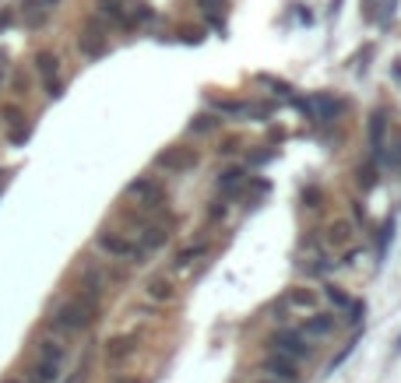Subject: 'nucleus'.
<instances>
[{
  "label": "nucleus",
  "mask_w": 401,
  "mask_h": 383,
  "mask_svg": "<svg viewBox=\"0 0 401 383\" xmlns=\"http://www.w3.org/2000/svg\"><path fill=\"white\" fill-rule=\"evenodd\" d=\"M352 236H356L352 222H331V229H327V236H324V246H327V250L349 246V243H352Z\"/></svg>",
  "instance_id": "14"
},
{
  "label": "nucleus",
  "mask_w": 401,
  "mask_h": 383,
  "mask_svg": "<svg viewBox=\"0 0 401 383\" xmlns=\"http://www.w3.org/2000/svg\"><path fill=\"white\" fill-rule=\"evenodd\" d=\"M271 352L293 359V362H303V359L313 355V345H310V338H303V334L296 331V327H285V331H275V334H271Z\"/></svg>",
  "instance_id": "2"
},
{
  "label": "nucleus",
  "mask_w": 401,
  "mask_h": 383,
  "mask_svg": "<svg viewBox=\"0 0 401 383\" xmlns=\"http://www.w3.org/2000/svg\"><path fill=\"white\" fill-rule=\"evenodd\" d=\"M127 197H131V201H138L145 211H155V207H162L165 190H162V183H158V180H152V176H138V180L127 187Z\"/></svg>",
  "instance_id": "4"
},
{
  "label": "nucleus",
  "mask_w": 401,
  "mask_h": 383,
  "mask_svg": "<svg viewBox=\"0 0 401 383\" xmlns=\"http://www.w3.org/2000/svg\"><path fill=\"white\" fill-rule=\"evenodd\" d=\"M35 67H39V74L46 78V85L56 78V71H60V60H56L53 57V53H39V57H35Z\"/></svg>",
  "instance_id": "22"
},
{
  "label": "nucleus",
  "mask_w": 401,
  "mask_h": 383,
  "mask_svg": "<svg viewBox=\"0 0 401 383\" xmlns=\"http://www.w3.org/2000/svg\"><path fill=\"white\" fill-rule=\"evenodd\" d=\"M165 239H169V229H165V225L145 222L141 232H138V250H141V253H155L158 246H165Z\"/></svg>",
  "instance_id": "12"
},
{
  "label": "nucleus",
  "mask_w": 401,
  "mask_h": 383,
  "mask_svg": "<svg viewBox=\"0 0 401 383\" xmlns=\"http://www.w3.org/2000/svg\"><path fill=\"white\" fill-rule=\"evenodd\" d=\"M257 81H261V85H268V88H275L278 95H293V88H289V85H285V81H278V78H271V74H261Z\"/></svg>",
  "instance_id": "26"
},
{
  "label": "nucleus",
  "mask_w": 401,
  "mask_h": 383,
  "mask_svg": "<svg viewBox=\"0 0 401 383\" xmlns=\"http://www.w3.org/2000/svg\"><path fill=\"white\" fill-rule=\"evenodd\" d=\"M78 49L85 53V57H102V53L109 49V35H106L99 25H88V28L78 35Z\"/></svg>",
  "instance_id": "10"
},
{
  "label": "nucleus",
  "mask_w": 401,
  "mask_h": 383,
  "mask_svg": "<svg viewBox=\"0 0 401 383\" xmlns=\"http://www.w3.org/2000/svg\"><path fill=\"white\" fill-rule=\"evenodd\" d=\"M264 369L271 373V380L275 383H300V362H293V359H285V355H268L264 359Z\"/></svg>",
  "instance_id": "7"
},
{
  "label": "nucleus",
  "mask_w": 401,
  "mask_h": 383,
  "mask_svg": "<svg viewBox=\"0 0 401 383\" xmlns=\"http://www.w3.org/2000/svg\"><path fill=\"white\" fill-rule=\"evenodd\" d=\"M398 352H401V338H398Z\"/></svg>",
  "instance_id": "32"
},
{
  "label": "nucleus",
  "mask_w": 401,
  "mask_h": 383,
  "mask_svg": "<svg viewBox=\"0 0 401 383\" xmlns=\"http://www.w3.org/2000/svg\"><path fill=\"white\" fill-rule=\"evenodd\" d=\"M145 296H148L152 303H169V299L177 296V285L169 282L165 275H155V278H148V282H145Z\"/></svg>",
  "instance_id": "13"
},
{
  "label": "nucleus",
  "mask_w": 401,
  "mask_h": 383,
  "mask_svg": "<svg viewBox=\"0 0 401 383\" xmlns=\"http://www.w3.org/2000/svg\"><path fill=\"white\" fill-rule=\"evenodd\" d=\"M201 257H208V243H190V246H183V250L177 253L173 267H177V271H187V267H194Z\"/></svg>",
  "instance_id": "15"
},
{
  "label": "nucleus",
  "mask_w": 401,
  "mask_h": 383,
  "mask_svg": "<svg viewBox=\"0 0 401 383\" xmlns=\"http://www.w3.org/2000/svg\"><path fill=\"white\" fill-rule=\"evenodd\" d=\"M95 320V296H78V299H67L56 306L53 313V323H56V331H85V327Z\"/></svg>",
  "instance_id": "1"
},
{
  "label": "nucleus",
  "mask_w": 401,
  "mask_h": 383,
  "mask_svg": "<svg viewBox=\"0 0 401 383\" xmlns=\"http://www.w3.org/2000/svg\"><path fill=\"white\" fill-rule=\"evenodd\" d=\"M218 124H222V120H218L215 113H201V117L190 120V130H194V134H211V130H218Z\"/></svg>",
  "instance_id": "23"
},
{
  "label": "nucleus",
  "mask_w": 401,
  "mask_h": 383,
  "mask_svg": "<svg viewBox=\"0 0 401 383\" xmlns=\"http://www.w3.org/2000/svg\"><path fill=\"white\" fill-rule=\"evenodd\" d=\"M394 8H398V0H380V11H377V22L387 25L394 18Z\"/></svg>",
  "instance_id": "27"
},
{
  "label": "nucleus",
  "mask_w": 401,
  "mask_h": 383,
  "mask_svg": "<svg viewBox=\"0 0 401 383\" xmlns=\"http://www.w3.org/2000/svg\"><path fill=\"white\" fill-rule=\"evenodd\" d=\"M313 109H317L320 120H334L341 109H345V102H341V99H331V95H317V99H313Z\"/></svg>",
  "instance_id": "19"
},
{
  "label": "nucleus",
  "mask_w": 401,
  "mask_h": 383,
  "mask_svg": "<svg viewBox=\"0 0 401 383\" xmlns=\"http://www.w3.org/2000/svg\"><path fill=\"white\" fill-rule=\"evenodd\" d=\"M225 214H229V204H225V197H222V201H215V204L208 207V222H222Z\"/></svg>",
  "instance_id": "28"
},
{
  "label": "nucleus",
  "mask_w": 401,
  "mask_h": 383,
  "mask_svg": "<svg viewBox=\"0 0 401 383\" xmlns=\"http://www.w3.org/2000/svg\"><path fill=\"white\" fill-rule=\"evenodd\" d=\"M370 148L377 158L387 162V113H380V109L370 113Z\"/></svg>",
  "instance_id": "9"
},
{
  "label": "nucleus",
  "mask_w": 401,
  "mask_h": 383,
  "mask_svg": "<svg viewBox=\"0 0 401 383\" xmlns=\"http://www.w3.org/2000/svg\"><path fill=\"white\" fill-rule=\"evenodd\" d=\"M131 352H134V338H131V334H124V338H113V341L106 345V359H109V362H124Z\"/></svg>",
  "instance_id": "18"
},
{
  "label": "nucleus",
  "mask_w": 401,
  "mask_h": 383,
  "mask_svg": "<svg viewBox=\"0 0 401 383\" xmlns=\"http://www.w3.org/2000/svg\"><path fill=\"white\" fill-rule=\"evenodd\" d=\"M99 15L109 18V22H117V25H131V15H127V8L120 4V0H99Z\"/></svg>",
  "instance_id": "17"
},
{
  "label": "nucleus",
  "mask_w": 401,
  "mask_h": 383,
  "mask_svg": "<svg viewBox=\"0 0 401 383\" xmlns=\"http://www.w3.org/2000/svg\"><path fill=\"white\" fill-rule=\"evenodd\" d=\"M334 327H338L334 313L320 309V313H310V316L303 320V327H296V331H300L303 338H327V334H334Z\"/></svg>",
  "instance_id": "8"
},
{
  "label": "nucleus",
  "mask_w": 401,
  "mask_h": 383,
  "mask_svg": "<svg viewBox=\"0 0 401 383\" xmlns=\"http://www.w3.org/2000/svg\"><path fill=\"white\" fill-rule=\"evenodd\" d=\"M324 292H327V299H331L334 306H345V309L352 306V296H349V292H341L338 285H324Z\"/></svg>",
  "instance_id": "25"
},
{
  "label": "nucleus",
  "mask_w": 401,
  "mask_h": 383,
  "mask_svg": "<svg viewBox=\"0 0 401 383\" xmlns=\"http://www.w3.org/2000/svg\"><path fill=\"white\" fill-rule=\"evenodd\" d=\"M4 383H25V380H4Z\"/></svg>",
  "instance_id": "31"
},
{
  "label": "nucleus",
  "mask_w": 401,
  "mask_h": 383,
  "mask_svg": "<svg viewBox=\"0 0 401 383\" xmlns=\"http://www.w3.org/2000/svg\"><path fill=\"white\" fill-rule=\"evenodd\" d=\"M247 187H250V173H247L243 166H233V169H225V173L218 176V190H222L225 197H240Z\"/></svg>",
  "instance_id": "11"
},
{
  "label": "nucleus",
  "mask_w": 401,
  "mask_h": 383,
  "mask_svg": "<svg viewBox=\"0 0 401 383\" xmlns=\"http://www.w3.org/2000/svg\"><path fill=\"white\" fill-rule=\"evenodd\" d=\"M117 383H138V380H117Z\"/></svg>",
  "instance_id": "30"
},
{
  "label": "nucleus",
  "mask_w": 401,
  "mask_h": 383,
  "mask_svg": "<svg viewBox=\"0 0 401 383\" xmlns=\"http://www.w3.org/2000/svg\"><path fill=\"white\" fill-rule=\"evenodd\" d=\"M56 376H60V366L56 362H46V359H39L35 366H32V383H56Z\"/></svg>",
  "instance_id": "20"
},
{
  "label": "nucleus",
  "mask_w": 401,
  "mask_h": 383,
  "mask_svg": "<svg viewBox=\"0 0 401 383\" xmlns=\"http://www.w3.org/2000/svg\"><path fill=\"white\" fill-rule=\"evenodd\" d=\"M64 345L60 341H53V338H46V341H39V359H46V362H56V366H60L64 362Z\"/></svg>",
  "instance_id": "21"
},
{
  "label": "nucleus",
  "mask_w": 401,
  "mask_h": 383,
  "mask_svg": "<svg viewBox=\"0 0 401 383\" xmlns=\"http://www.w3.org/2000/svg\"><path fill=\"white\" fill-rule=\"evenodd\" d=\"M394 78H398V81H401V64H394Z\"/></svg>",
  "instance_id": "29"
},
{
  "label": "nucleus",
  "mask_w": 401,
  "mask_h": 383,
  "mask_svg": "<svg viewBox=\"0 0 401 383\" xmlns=\"http://www.w3.org/2000/svg\"><path fill=\"white\" fill-rule=\"evenodd\" d=\"M317 306H320V296H317L313 289L296 285V289H289V292L281 296V303L275 306V313H281V309H293V313H317Z\"/></svg>",
  "instance_id": "6"
},
{
  "label": "nucleus",
  "mask_w": 401,
  "mask_h": 383,
  "mask_svg": "<svg viewBox=\"0 0 401 383\" xmlns=\"http://www.w3.org/2000/svg\"><path fill=\"white\" fill-rule=\"evenodd\" d=\"M53 4H56V0H32V4L25 8V25H28V28H39V25L49 18Z\"/></svg>",
  "instance_id": "16"
},
{
  "label": "nucleus",
  "mask_w": 401,
  "mask_h": 383,
  "mask_svg": "<svg viewBox=\"0 0 401 383\" xmlns=\"http://www.w3.org/2000/svg\"><path fill=\"white\" fill-rule=\"evenodd\" d=\"M155 166L165 169V173H187L197 166V151L194 148H183V144H173V148H165L155 155Z\"/></svg>",
  "instance_id": "5"
},
{
  "label": "nucleus",
  "mask_w": 401,
  "mask_h": 383,
  "mask_svg": "<svg viewBox=\"0 0 401 383\" xmlns=\"http://www.w3.org/2000/svg\"><path fill=\"white\" fill-rule=\"evenodd\" d=\"M95 243H99V250L109 253V257H127V260H138V264H141V257H145V253L138 250V243H134L131 236H124V232H109V229H106V232L95 236Z\"/></svg>",
  "instance_id": "3"
},
{
  "label": "nucleus",
  "mask_w": 401,
  "mask_h": 383,
  "mask_svg": "<svg viewBox=\"0 0 401 383\" xmlns=\"http://www.w3.org/2000/svg\"><path fill=\"white\" fill-rule=\"evenodd\" d=\"M310 260H313V264H306L310 275H331V271H334V264H331V257H327V253H313Z\"/></svg>",
  "instance_id": "24"
},
{
  "label": "nucleus",
  "mask_w": 401,
  "mask_h": 383,
  "mask_svg": "<svg viewBox=\"0 0 401 383\" xmlns=\"http://www.w3.org/2000/svg\"><path fill=\"white\" fill-rule=\"evenodd\" d=\"M261 383H275V380H261Z\"/></svg>",
  "instance_id": "33"
}]
</instances>
